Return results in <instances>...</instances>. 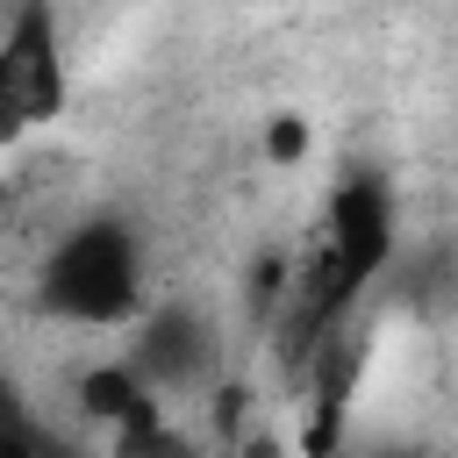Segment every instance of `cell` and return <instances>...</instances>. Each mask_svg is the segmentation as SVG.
Segmentation results:
<instances>
[{
    "label": "cell",
    "mask_w": 458,
    "mask_h": 458,
    "mask_svg": "<svg viewBox=\"0 0 458 458\" xmlns=\"http://www.w3.org/2000/svg\"><path fill=\"white\" fill-rule=\"evenodd\" d=\"M401 258V229H394V186L379 172H351L329 193L322 215V243L301 258V272H286V293L272 308V344L286 372H308V358L351 329L358 301L394 272Z\"/></svg>",
    "instance_id": "1"
},
{
    "label": "cell",
    "mask_w": 458,
    "mask_h": 458,
    "mask_svg": "<svg viewBox=\"0 0 458 458\" xmlns=\"http://www.w3.org/2000/svg\"><path fill=\"white\" fill-rule=\"evenodd\" d=\"M36 301H43V315L79 322V329H122V322H136L143 301H150L143 293V243H136V229L122 215L72 222L50 243L43 272H36Z\"/></svg>",
    "instance_id": "2"
},
{
    "label": "cell",
    "mask_w": 458,
    "mask_h": 458,
    "mask_svg": "<svg viewBox=\"0 0 458 458\" xmlns=\"http://www.w3.org/2000/svg\"><path fill=\"white\" fill-rule=\"evenodd\" d=\"M64 107V43L50 0H21L0 29V150Z\"/></svg>",
    "instance_id": "3"
},
{
    "label": "cell",
    "mask_w": 458,
    "mask_h": 458,
    "mask_svg": "<svg viewBox=\"0 0 458 458\" xmlns=\"http://www.w3.org/2000/svg\"><path fill=\"white\" fill-rule=\"evenodd\" d=\"M129 372H136L157 401L200 394V386H215V379H222V329H215L193 301H172V308L143 315L136 351H129Z\"/></svg>",
    "instance_id": "4"
},
{
    "label": "cell",
    "mask_w": 458,
    "mask_h": 458,
    "mask_svg": "<svg viewBox=\"0 0 458 458\" xmlns=\"http://www.w3.org/2000/svg\"><path fill=\"white\" fill-rule=\"evenodd\" d=\"M79 401H86V415L114 437V458H193V437L172 429L165 401L129 372V358H122V365H93V372L79 379Z\"/></svg>",
    "instance_id": "5"
},
{
    "label": "cell",
    "mask_w": 458,
    "mask_h": 458,
    "mask_svg": "<svg viewBox=\"0 0 458 458\" xmlns=\"http://www.w3.org/2000/svg\"><path fill=\"white\" fill-rule=\"evenodd\" d=\"M358 365H365V344L358 329H336L315 358H308V458H344V408H351V386H358Z\"/></svg>",
    "instance_id": "6"
},
{
    "label": "cell",
    "mask_w": 458,
    "mask_h": 458,
    "mask_svg": "<svg viewBox=\"0 0 458 458\" xmlns=\"http://www.w3.org/2000/svg\"><path fill=\"white\" fill-rule=\"evenodd\" d=\"M0 458H86L57 422L36 415V401L0 372Z\"/></svg>",
    "instance_id": "7"
},
{
    "label": "cell",
    "mask_w": 458,
    "mask_h": 458,
    "mask_svg": "<svg viewBox=\"0 0 458 458\" xmlns=\"http://www.w3.org/2000/svg\"><path fill=\"white\" fill-rule=\"evenodd\" d=\"M301 150H308V122H301V114H279V122L265 129V157H272V165H293Z\"/></svg>",
    "instance_id": "8"
},
{
    "label": "cell",
    "mask_w": 458,
    "mask_h": 458,
    "mask_svg": "<svg viewBox=\"0 0 458 458\" xmlns=\"http://www.w3.org/2000/svg\"><path fill=\"white\" fill-rule=\"evenodd\" d=\"M372 458H422V451H372Z\"/></svg>",
    "instance_id": "9"
}]
</instances>
